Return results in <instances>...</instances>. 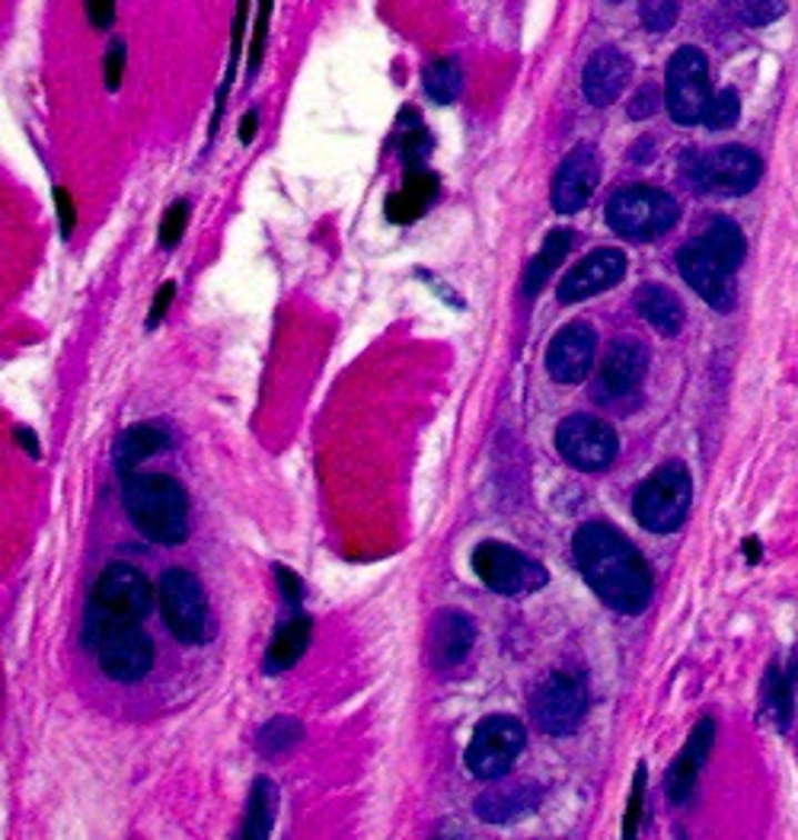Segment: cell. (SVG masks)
I'll return each instance as SVG.
<instances>
[{
  "mask_svg": "<svg viewBox=\"0 0 798 840\" xmlns=\"http://www.w3.org/2000/svg\"><path fill=\"white\" fill-rule=\"evenodd\" d=\"M166 444H170V438L156 426H134V429H129L115 441V467H119V473L122 477L134 473V467L141 460L154 458L156 451H163Z\"/></svg>",
  "mask_w": 798,
  "mask_h": 840,
  "instance_id": "cell-25",
  "label": "cell"
},
{
  "mask_svg": "<svg viewBox=\"0 0 798 840\" xmlns=\"http://www.w3.org/2000/svg\"><path fill=\"white\" fill-rule=\"evenodd\" d=\"M713 741H716V722L713 719H699L687 744H684V751L670 761L668 777H665V790H668L674 806H684L694 796L699 770H703L706 758H709Z\"/></svg>",
  "mask_w": 798,
  "mask_h": 840,
  "instance_id": "cell-19",
  "label": "cell"
},
{
  "mask_svg": "<svg viewBox=\"0 0 798 840\" xmlns=\"http://www.w3.org/2000/svg\"><path fill=\"white\" fill-rule=\"evenodd\" d=\"M645 371H648V349L639 339L623 336L617 342H610V349L600 358V374H597L594 393L600 400H619L643 383Z\"/></svg>",
  "mask_w": 798,
  "mask_h": 840,
  "instance_id": "cell-14",
  "label": "cell"
},
{
  "mask_svg": "<svg viewBox=\"0 0 798 840\" xmlns=\"http://www.w3.org/2000/svg\"><path fill=\"white\" fill-rule=\"evenodd\" d=\"M304 739V729L297 719H287V716H279L272 719L269 726H262L259 732V751L265 758H282L287 751H294V744Z\"/></svg>",
  "mask_w": 798,
  "mask_h": 840,
  "instance_id": "cell-32",
  "label": "cell"
},
{
  "mask_svg": "<svg viewBox=\"0 0 798 840\" xmlns=\"http://www.w3.org/2000/svg\"><path fill=\"white\" fill-rule=\"evenodd\" d=\"M677 202L668 192L651 189V186H626L614 192L607 202V221L610 228L629 237V240H651L674 228L677 221Z\"/></svg>",
  "mask_w": 798,
  "mask_h": 840,
  "instance_id": "cell-7",
  "label": "cell"
},
{
  "mask_svg": "<svg viewBox=\"0 0 798 840\" xmlns=\"http://www.w3.org/2000/svg\"><path fill=\"white\" fill-rule=\"evenodd\" d=\"M122 71H125V42H112L105 54V87L119 90L122 87Z\"/></svg>",
  "mask_w": 798,
  "mask_h": 840,
  "instance_id": "cell-41",
  "label": "cell"
},
{
  "mask_svg": "<svg viewBox=\"0 0 798 840\" xmlns=\"http://www.w3.org/2000/svg\"><path fill=\"white\" fill-rule=\"evenodd\" d=\"M122 502L131 524L154 543L176 547L189 534V499L180 480L166 473H129Z\"/></svg>",
  "mask_w": 798,
  "mask_h": 840,
  "instance_id": "cell-2",
  "label": "cell"
},
{
  "mask_svg": "<svg viewBox=\"0 0 798 840\" xmlns=\"http://www.w3.org/2000/svg\"><path fill=\"white\" fill-rule=\"evenodd\" d=\"M745 553H747V560H750V562L760 560V543H757V537H747V540H745Z\"/></svg>",
  "mask_w": 798,
  "mask_h": 840,
  "instance_id": "cell-49",
  "label": "cell"
},
{
  "mask_svg": "<svg viewBox=\"0 0 798 840\" xmlns=\"http://www.w3.org/2000/svg\"><path fill=\"white\" fill-rule=\"evenodd\" d=\"M269 20H272V0H259L256 26H253V49H250V77H256L259 64H262V51H265V39H269Z\"/></svg>",
  "mask_w": 798,
  "mask_h": 840,
  "instance_id": "cell-39",
  "label": "cell"
},
{
  "mask_svg": "<svg viewBox=\"0 0 798 840\" xmlns=\"http://www.w3.org/2000/svg\"><path fill=\"white\" fill-rule=\"evenodd\" d=\"M473 642H476V627L464 611L451 608V611L435 613L432 630H428V656L435 668H454L464 662Z\"/></svg>",
  "mask_w": 798,
  "mask_h": 840,
  "instance_id": "cell-20",
  "label": "cell"
},
{
  "mask_svg": "<svg viewBox=\"0 0 798 840\" xmlns=\"http://www.w3.org/2000/svg\"><path fill=\"white\" fill-rule=\"evenodd\" d=\"M524 741V726L515 716H486L466 748V770L479 780H498L512 770Z\"/></svg>",
  "mask_w": 798,
  "mask_h": 840,
  "instance_id": "cell-9",
  "label": "cell"
},
{
  "mask_svg": "<svg viewBox=\"0 0 798 840\" xmlns=\"http://www.w3.org/2000/svg\"><path fill=\"white\" fill-rule=\"evenodd\" d=\"M310 633H313V620L307 613H297L284 623L282 630L275 633L272 646H269V656H265V671L269 674H282L291 664L297 662L304 652H307Z\"/></svg>",
  "mask_w": 798,
  "mask_h": 840,
  "instance_id": "cell-24",
  "label": "cell"
},
{
  "mask_svg": "<svg viewBox=\"0 0 798 840\" xmlns=\"http://www.w3.org/2000/svg\"><path fill=\"white\" fill-rule=\"evenodd\" d=\"M629 74H633V61L614 46H604V49L594 51L585 64V97L597 109H604V106L619 100Z\"/></svg>",
  "mask_w": 798,
  "mask_h": 840,
  "instance_id": "cell-21",
  "label": "cell"
},
{
  "mask_svg": "<svg viewBox=\"0 0 798 840\" xmlns=\"http://www.w3.org/2000/svg\"><path fill=\"white\" fill-rule=\"evenodd\" d=\"M585 710H588L585 688L563 671L546 674L531 697V716L546 736H572L582 726Z\"/></svg>",
  "mask_w": 798,
  "mask_h": 840,
  "instance_id": "cell-12",
  "label": "cell"
},
{
  "mask_svg": "<svg viewBox=\"0 0 798 840\" xmlns=\"http://www.w3.org/2000/svg\"><path fill=\"white\" fill-rule=\"evenodd\" d=\"M275 812H279V787L269 777H259L250 792V809H246V821H243V838L246 840H262L272 834L275 824Z\"/></svg>",
  "mask_w": 798,
  "mask_h": 840,
  "instance_id": "cell-27",
  "label": "cell"
},
{
  "mask_svg": "<svg viewBox=\"0 0 798 840\" xmlns=\"http://www.w3.org/2000/svg\"><path fill=\"white\" fill-rule=\"evenodd\" d=\"M256 126H259V116L250 109V112L243 116V122H240V141H243V144H250V141L256 138Z\"/></svg>",
  "mask_w": 798,
  "mask_h": 840,
  "instance_id": "cell-47",
  "label": "cell"
},
{
  "mask_svg": "<svg viewBox=\"0 0 798 840\" xmlns=\"http://www.w3.org/2000/svg\"><path fill=\"white\" fill-rule=\"evenodd\" d=\"M160 611L170 633L185 646H202L211 637V613L202 582L189 569H166L160 576Z\"/></svg>",
  "mask_w": 798,
  "mask_h": 840,
  "instance_id": "cell-6",
  "label": "cell"
},
{
  "mask_svg": "<svg viewBox=\"0 0 798 840\" xmlns=\"http://www.w3.org/2000/svg\"><path fill=\"white\" fill-rule=\"evenodd\" d=\"M623 276H626V253H619V250H594L592 256H585L563 279V284H559V301L563 304L588 301L594 294L614 288Z\"/></svg>",
  "mask_w": 798,
  "mask_h": 840,
  "instance_id": "cell-18",
  "label": "cell"
},
{
  "mask_svg": "<svg viewBox=\"0 0 798 840\" xmlns=\"http://www.w3.org/2000/svg\"><path fill=\"white\" fill-rule=\"evenodd\" d=\"M556 448L559 454L575 467V470H585V473H594V470H604L610 467L614 458H617V432L597 419V416H568L559 422L556 429Z\"/></svg>",
  "mask_w": 798,
  "mask_h": 840,
  "instance_id": "cell-11",
  "label": "cell"
},
{
  "mask_svg": "<svg viewBox=\"0 0 798 840\" xmlns=\"http://www.w3.org/2000/svg\"><path fill=\"white\" fill-rule=\"evenodd\" d=\"M275 579H279V588H282L284 601L297 604V601L304 598V586H301V579H297L294 572H287L284 566H275Z\"/></svg>",
  "mask_w": 798,
  "mask_h": 840,
  "instance_id": "cell-43",
  "label": "cell"
},
{
  "mask_svg": "<svg viewBox=\"0 0 798 840\" xmlns=\"http://www.w3.org/2000/svg\"><path fill=\"white\" fill-rule=\"evenodd\" d=\"M151 608H154V591L134 566H125V562L105 566L87 604V620H83L87 646L97 649L109 633L141 623Z\"/></svg>",
  "mask_w": 798,
  "mask_h": 840,
  "instance_id": "cell-3",
  "label": "cell"
},
{
  "mask_svg": "<svg viewBox=\"0 0 798 840\" xmlns=\"http://www.w3.org/2000/svg\"><path fill=\"white\" fill-rule=\"evenodd\" d=\"M246 13H250V0H236V17H233V42H231V64H228V74H224V87H221V93H218V109H214V122H211V131H218L221 112H224V102H228V93H231L233 74H236V61H240V46H243V29H246Z\"/></svg>",
  "mask_w": 798,
  "mask_h": 840,
  "instance_id": "cell-34",
  "label": "cell"
},
{
  "mask_svg": "<svg viewBox=\"0 0 798 840\" xmlns=\"http://www.w3.org/2000/svg\"><path fill=\"white\" fill-rule=\"evenodd\" d=\"M764 713L770 716V722L779 732H786L792 726V716H796L792 681L779 671V664H770V671L764 678Z\"/></svg>",
  "mask_w": 798,
  "mask_h": 840,
  "instance_id": "cell-29",
  "label": "cell"
},
{
  "mask_svg": "<svg viewBox=\"0 0 798 840\" xmlns=\"http://www.w3.org/2000/svg\"><path fill=\"white\" fill-rule=\"evenodd\" d=\"M610 3H619V0H610Z\"/></svg>",
  "mask_w": 798,
  "mask_h": 840,
  "instance_id": "cell-51",
  "label": "cell"
},
{
  "mask_svg": "<svg viewBox=\"0 0 798 840\" xmlns=\"http://www.w3.org/2000/svg\"><path fill=\"white\" fill-rule=\"evenodd\" d=\"M792 678H796V684H798V656H796V668H792Z\"/></svg>",
  "mask_w": 798,
  "mask_h": 840,
  "instance_id": "cell-50",
  "label": "cell"
},
{
  "mask_svg": "<svg viewBox=\"0 0 798 840\" xmlns=\"http://www.w3.org/2000/svg\"><path fill=\"white\" fill-rule=\"evenodd\" d=\"M655 109H658V87L645 83L629 102V119H648V116H655Z\"/></svg>",
  "mask_w": 798,
  "mask_h": 840,
  "instance_id": "cell-42",
  "label": "cell"
},
{
  "mask_svg": "<svg viewBox=\"0 0 798 840\" xmlns=\"http://www.w3.org/2000/svg\"><path fill=\"white\" fill-rule=\"evenodd\" d=\"M643 802H645V767L639 764V770H636V780H633V792H629V809H626V818H623V838H636L639 816H643Z\"/></svg>",
  "mask_w": 798,
  "mask_h": 840,
  "instance_id": "cell-40",
  "label": "cell"
},
{
  "mask_svg": "<svg viewBox=\"0 0 798 840\" xmlns=\"http://www.w3.org/2000/svg\"><path fill=\"white\" fill-rule=\"evenodd\" d=\"M738 116H741V100H738V93L735 90H719L713 102H709V112H706V126L709 128H728L738 122Z\"/></svg>",
  "mask_w": 798,
  "mask_h": 840,
  "instance_id": "cell-37",
  "label": "cell"
},
{
  "mask_svg": "<svg viewBox=\"0 0 798 840\" xmlns=\"http://www.w3.org/2000/svg\"><path fill=\"white\" fill-rule=\"evenodd\" d=\"M537 802V796H527L524 787H515V790H498V792H483L479 802H476V812L483 821H512L521 812H527L531 806Z\"/></svg>",
  "mask_w": 798,
  "mask_h": 840,
  "instance_id": "cell-30",
  "label": "cell"
},
{
  "mask_svg": "<svg viewBox=\"0 0 798 840\" xmlns=\"http://www.w3.org/2000/svg\"><path fill=\"white\" fill-rule=\"evenodd\" d=\"M665 102L677 126H696L706 119L713 90H709V64L699 49H677L665 77Z\"/></svg>",
  "mask_w": 798,
  "mask_h": 840,
  "instance_id": "cell-8",
  "label": "cell"
},
{
  "mask_svg": "<svg viewBox=\"0 0 798 840\" xmlns=\"http://www.w3.org/2000/svg\"><path fill=\"white\" fill-rule=\"evenodd\" d=\"M690 502H694V480L687 467L680 460H668L636 489L633 514L651 534H674L687 521Z\"/></svg>",
  "mask_w": 798,
  "mask_h": 840,
  "instance_id": "cell-4",
  "label": "cell"
},
{
  "mask_svg": "<svg viewBox=\"0 0 798 840\" xmlns=\"http://www.w3.org/2000/svg\"><path fill=\"white\" fill-rule=\"evenodd\" d=\"M680 13V0H643L639 17L648 32H668Z\"/></svg>",
  "mask_w": 798,
  "mask_h": 840,
  "instance_id": "cell-36",
  "label": "cell"
},
{
  "mask_svg": "<svg viewBox=\"0 0 798 840\" xmlns=\"http://www.w3.org/2000/svg\"><path fill=\"white\" fill-rule=\"evenodd\" d=\"M54 202H58V221H61V233L68 237L74 230V204L71 196L64 189H54Z\"/></svg>",
  "mask_w": 798,
  "mask_h": 840,
  "instance_id": "cell-46",
  "label": "cell"
},
{
  "mask_svg": "<svg viewBox=\"0 0 798 840\" xmlns=\"http://www.w3.org/2000/svg\"><path fill=\"white\" fill-rule=\"evenodd\" d=\"M600 182V163L592 144H578L568 153L553 182V204L563 214H575L592 202L594 189Z\"/></svg>",
  "mask_w": 798,
  "mask_h": 840,
  "instance_id": "cell-17",
  "label": "cell"
},
{
  "mask_svg": "<svg viewBox=\"0 0 798 840\" xmlns=\"http://www.w3.org/2000/svg\"><path fill=\"white\" fill-rule=\"evenodd\" d=\"M473 572L498 594H531L549 582L541 562L498 540H486L473 550Z\"/></svg>",
  "mask_w": 798,
  "mask_h": 840,
  "instance_id": "cell-10",
  "label": "cell"
},
{
  "mask_svg": "<svg viewBox=\"0 0 798 840\" xmlns=\"http://www.w3.org/2000/svg\"><path fill=\"white\" fill-rule=\"evenodd\" d=\"M677 266H680V276L687 279V284L694 288L703 301H709V304L716 307L719 313H728V310L735 307L731 272L706 253V247H703L699 240H696V243H687V247L677 253Z\"/></svg>",
  "mask_w": 798,
  "mask_h": 840,
  "instance_id": "cell-15",
  "label": "cell"
},
{
  "mask_svg": "<svg viewBox=\"0 0 798 840\" xmlns=\"http://www.w3.org/2000/svg\"><path fill=\"white\" fill-rule=\"evenodd\" d=\"M461 87H464V71H461L457 58H438V61L428 64V71H425V93L432 100L447 106V102H454L461 97Z\"/></svg>",
  "mask_w": 798,
  "mask_h": 840,
  "instance_id": "cell-31",
  "label": "cell"
},
{
  "mask_svg": "<svg viewBox=\"0 0 798 840\" xmlns=\"http://www.w3.org/2000/svg\"><path fill=\"white\" fill-rule=\"evenodd\" d=\"M93 652L105 674L119 684H134L154 668V642L138 623L109 633Z\"/></svg>",
  "mask_w": 798,
  "mask_h": 840,
  "instance_id": "cell-13",
  "label": "cell"
},
{
  "mask_svg": "<svg viewBox=\"0 0 798 840\" xmlns=\"http://www.w3.org/2000/svg\"><path fill=\"white\" fill-rule=\"evenodd\" d=\"M597 339L588 323H568L556 332L546 352V371L556 383H582L594 364Z\"/></svg>",
  "mask_w": 798,
  "mask_h": 840,
  "instance_id": "cell-16",
  "label": "cell"
},
{
  "mask_svg": "<svg viewBox=\"0 0 798 840\" xmlns=\"http://www.w3.org/2000/svg\"><path fill=\"white\" fill-rule=\"evenodd\" d=\"M572 557L592 591L619 613H643L651 601V572L643 553L610 524H582Z\"/></svg>",
  "mask_w": 798,
  "mask_h": 840,
  "instance_id": "cell-1",
  "label": "cell"
},
{
  "mask_svg": "<svg viewBox=\"0 0 798 840\" xmlns=\"http://www.w3.org/2000/svg\"><path fill=\"white\" fill-rule=\"evenodd\" d=\"M87 17L97 29H109L115 17V0H87Z\"/></svg>",
  "mask_w": 798,
  "mask_h": 840,
  "instance_id": "cell-44",
  "label": "cell"
},
{
  "mask_svg": "<svg viewBox=\"0 0 798 840\" xmlns=\"http://www.w3.org/2000/svg\"><path fill=\"white\" fill-rule=\"evenodd\" d=\"M728 7L745 26H770L786 10L782 0H728Z\"/></svg>",
  "mask_w": 798,
  "mask_h": 840,
  "instance_id": "cell-35",
  "label": "cell"
},
{
  "mask_svg": "<svg viewBox=\"0 0 798 840\" xmlns=\"http://www.w3.org/2000/svg\"><path fill=\"white\" fill-rule=\"evenodd\" d=\"M760 157L741 148L728 144L709 153H687L680 163V173L696 192H721V196H745L760 179Z\"/></svg>",
  "mask_w": 798,
  "mask_h": 840,
  "instance_id": "cell-5",
  "label": "cell"
},
{
  "mask_svg": "<svg viewBox=\"0 0 798 840\" xmlns=\"http://www.w3.org/2000/svg\"><path fill=\"white\" fill-rule=\"evenodd\" d=\"M568 250H572V230H553V233L543 240L541 253L527 262V272H524V294H527V298L541 294V288L549 281V276L559 269V262L566 259Z\"/></svg>",
  "mask_w": 798,
  "mask_h": 840,
  "instance_id": "cell-26",
  "label": "cell"
},
{
  "mask_svg": "<svg viewBox=\"0 0 798 840\" xmlns=\"http://www.w3.org/2000/svg\"><path fill=\"white\" fill-rule=\"evenodd\" d=\"M396 148L403 153V163L415 170V167H422V160H425V153L432 148V138H428V131L425 126L415 119L413 112H403V119H400V126H396Z\"/></svg>",
  "mask_w": 798,
  "mask_h": 840,
  "instance_id": "cell-33",
  "label": "cell"
},
{
  "mask_svg": "<svg viewBox=\"0 0 798 840\" xmlns=\"http://www.w3.org/2000/svg\"><path fill=\"white\" fill-rule=\"evenodd\" d=\"M13 434H17V441L23 444L29 451V458H42V448H39V441H36V434L29 432V429H13Z\"/></svg>",
  "mask_w": 798,
  "mask_h": 840,
  "instance_id": "cell-48",
  "label": "cell"
},
{
  "mask_svg": "<svg viewBox=\"0 0 798 840\" xmlns=\"http://www.w3.org/2000/svg\"><path fill=\"white\" fill-rule=\"evenodd\" d=\"M699 243H703V247H706V253L713 256L716 262H721L728 272H735V269L745 262V253H747L745 233H741V228H738L735 221H728V218H716Z\"/></svg>",
  "mask_w": 798,
  "mask_h": 840,
  "instance_id": "cell-28",
  "label": "cell"
},
{
  "mask_svg": "<svg viewBox=\"0 0 798 840\" xmlns=\"http://www.w3.org/2000/svg\"><path fill=\"white\" fill-rule=\"evenodd\" d=\"M435 196H438V179L432 177L425 167H415V170L406 173L403 189L386 199V214H390V221L410 224L418 214H425V208L432 204Z\"/></svg>",
  "mask_w": 798,
  "mask_h": 840,
  "instance_id": "cell-22",
  "label": "cell"
},
{
  "mask_svg": "<svg viewBox=\"0 0 798 840\" xmlns=\"http://www.w3.org/2000/svg\"><path fill=\"white\" fill-rule=\"evenodd\" d=\"M185 221H189V204L176 202L173 208H166L160 221V247H176L185 233Z\"/></svg>",
  "mask_w": 798,
  "mask_h": 840,
  "instance_id": "cell-38",
  "label": "cell"
},
{
  "mask_svg": "<svg viewBox=\"0 0 798 840\" xmlns=\"http://www.w3.org/2000/svg\"><path fill=\"white\" fill-rule=\"evenodd\" d=\"M173 294H176V288H173V281H166L160 291H156V298H154V304H151V317H148V327L154 330L156 323L163 320V313H166V307H170V301H173Z\"/></svg>",
  "mask_w": 798,
  "mask_h": 840,
  "instance_id": "cell-45",
  "label": "cell"
},
{
  "mask_svg": "<svg viewBox=\"0 0 798 840\" xmlns=\"http://www.w3.org/2000/svg\"><path fill=\"white\" fill-rule=\"evenodd\" d=\"M636 310L645 323H651L661 336H677L684 327V304L665 284H643L636 291Z\"/></svg>",
  "mask_w": 798,
  "mask_h": 840,
  "instance_id": "cell-23",
  "label": "cell"
}]
</instances>
